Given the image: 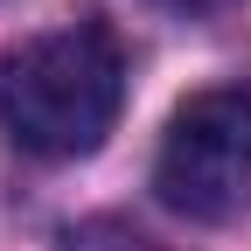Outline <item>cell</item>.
<instances>
[{
    "instance_id": "cell-3",
    "label": "cell",
    "mask_w": 251,
    "mask_h": 251,
    "mask_svg": "<svg viewBox=\"0 0 251 251\" xmlns=\"http://www.w3.org/2000/svg\"><path fill=\"white\" fill-rule=\"evenodd\" d=\"M63 251H168V244L133 230V224H119V216H91V224L63 230Z\"/></svg>"
},
{
    "instance_id": "cell-2",
    "label": "cell",
    "mask_w": 251,
    "mask_h": 251,
    "mask_svg": "<svg viewBox=\"0 0 251 251\" xmlns=\"http://www.w3.org/2000/svg\"><path fill=\"white\" fill-rule=\"evenodd\" d=\"M153 188L188 224H230L251 202V91L244 84L196 91L168 119Z\"/></svg>"
},
{
    "instance_id": "cell-1",
    "label": "cell",
    "mask_w": 251,
    "mask_h": 251,
    "mask_svg": "<svg viewBox=\"0 0 251 251\" xmlns=\"http://www.w3.org/2000/svg\"><path fill=\"white\" fill-rule=\"evenodd\" d=\"M126 98V56L98 21L49 28L0 49V126L7 140L42 161L91 153Z\"/></svg>"
},
{
    "instance_id": "cell-4",
    "label": "cell",
    "mask_w": 251,
    "mask_h": 251,
    "mask_svg": "<svg viewBox=\"0 0 251 251\" xmlns=\"http://www.w3.org/2000/svg\"><path fill=\"white\" fill-rule=\"evenodd\" d=\"M168 7H181V14H216V7H230V0H168Z\"/></svg>"
}]
</instances>
